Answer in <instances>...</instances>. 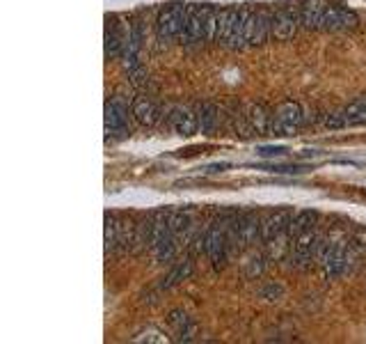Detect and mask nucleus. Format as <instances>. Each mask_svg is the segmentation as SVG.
I'll return each instance as SVG.
<instances>
[{"instance_id":"1","label":"nucleus","mask_w":366,"mask_h":344,"mask_svg":"<svg viewBox=\"0 0 366 344\" xmlns=\"http://www.w3.org/2000/svg\"><path fill=\"white\" fill-rule=\"evenodd\" d=\"M215 23H217V10L211 3L188 5L183 37H186L188 44L211 41V39H215Z\"/></svg>"},{"instance_id":"2","label":"nucleus","mask_w":366,"mask_h":344,"mask_svg":"<svg viewBox=\"0 0 366 344\" xmlns=\"http://www.w3.org/2000/svg\"><path fill=\"white\" fill-rule=\"evenodd\" d=\"M245 16L248 10L240 7H222L217 10V23H215V39L222 41L229 48H243L245 44Z\"/></svg>"},{"instance_id":"3","label":"nucleus","mask_w":366,"mask_h":344,"mask_svg":"<svg viewBox=\"0 0 366 344\" xmlns=\"http://www.w3.org/2000/svg\"><path fill=\"white\" fill-rule=\"evenodd\" d=\"M318 262L323 266V271L330 280H337L351 269L353 264V257L357 255L351 246V239H339L334 244H325L320 241L318 244Z\"/></svg>"},{"instance_id":"4","label":"nucleus","mask_w":366,"mask_h":344,"mask_svg":"<svg viewBox=\"0 0 366 344\" xmlns=\"http://www.w3.org/2000/svg\"><path fill=\"white\" fill-rule=\"evenodd\" d=\"M174 232L170 227V216L168 213H156L151 218V248H154V255L158 262H170L174 257Z\"/></svg>"},{"instance_id":"5","label":"nucleus","mask_w":366,"mask_h":344,"mask_svg":"<svg viewBox=\"0 0 366 344\" xmlns=\"http://www.w3.org/2000/svg\"><path fill=\"white\" fill-rule=\"evenodd\" d=\"M186 12H188L186 3H170L163 7L158 14V23H156L161 41H172L183 32V28H186Z\"/></svg>"},{"instance_id":"6","label":"nucleus","mask_w":366,"mask_h":344,"mask_svg":"<svg viewBox=\"0 0 366 344\" xmlns=\"http://www.w3.org/2000/svg\"><path fill=\"white\" fill-rule=\"evenodd\" d=\"M302 108L295 101H286L282 106H277L275 115H273V126H270V133L280 135V138H289L295 135L302 126Z\"/></svg>"},{"instance_id":"7","label":"nucleus","mask_w":366,"mask_h":344,"mask_svg":"<svg viewBox=\"0 0 366 344\" xmlns=\"http://www.w3.org/2000/svg\"><path fill=\"white\" fill-rule=\"evenodd\" d=\"M128 37H130L128 25L121 21L117 14H108L106 16V58L115 60L121 53H126Z\"/></svg>"},{"instance_id":"8","label":"nucleus","mask_w":366,"mask_h":344,"mask_svg":"<svg viewBox=\"0 0 366 344\" xmlns=\"http://www.w3.org/2000/svg\"><path fill=\"white\" fill-rule=\"evenodd\" d=\"M270 32H273V14H268L266 10H248V16H245V44L248 46L266 44Z\"/></svg>"},{"instance_id":"9","label":"nucleus","mask_w":366,"mask_h":344,"mask_svg":"<svg viewBox=\"0 0 366 344\" xmlns=\"http://www.w3.org/2000/svg\"><path fill=\"white\" fill-rule=\"evenodd\" d=\"M325 124L332 126V128H339V126H362V124H366V94L353 99L346 108L332 113V115L325 119Z\"/></svg>"},{"instance_id":"10","label":"nucleus","mask_w":366,"mask_h":344,"mask_svg":"<svg viewBox=\"0 0 366 344\" xmlns=\"http://www.w3.org/2000/svg\"><path fill=\"white\" fill-rule=\"evenodd\" d=\"M318 244H320V237H318L316 227H309L307 232H302V234L293 239L291 253H293V262L298 269H307L311 264V260L318 253Z\"/></svg>"},{"instance_id":"11","label":"nucleus","mask_w":366,"mask_h":344,"mask_svg":"<svg viewBox=\"0 0 366 344\" xmlns=\"http://www.w3.org/2000/svg\"><path fill=\"white\" fill-rule=\"evenodd\" d=\"M357 25H360V19H357V14L353 10L341 5H327L320 28L330 32H341V30H355Z\"/></svg>"},{"instance_id":"12","label":"nucleus","mask_w":366,"mask_h":344,"mask_svg":"<svg viewBox=\"0 0 366 344\" xmlns=\"http://www.w3.org/2000/svg\"><path fill=\"white\" fill-rule=\"evenodd\" d=\"M128 135V115L124 103L112 99L106 103V138L108 140H119Z\"/></svg>"},{"instance_id":"13","label":"nucleus","mask_w":366,"mask_h":344,"mask_svg":"<svg viewBox=\"0 0 366 344\" xmlns=\"http://www.w3.org/2000/svg\"><path fill=\"white\" fill-rule=\"evenodd\" d=\"M204 251L211 257L213 269H222L226 260V234H224V227H220V223H215V225H211V230L206 232Z\"/></svg>"},{"instance_id":"14","label":"nucleus","mask_w":366,"mask_h":344,"mask_svg":"<svg viewBox=\"0 0 366 344\" xmlns=\"http://www.w3.org/2000/svg\"><path fill=\"white\" fill-rule=\"evenodd\" d=\"M291 218L293 213L289 206H282V209H275L270 216L264 220V225H261V239L270 244L273 239L282 237V234H289V225H291Z\"/></svg>"},{"instance_id":"15","label":"nucleus","mask_w":366,"mask_h":344,"mask_svg":"<svg viewBox=\"0 0 366 344\" xmlns=\"http://www.w3.org/2000/svg\"><path fill=\"white\" fill-rule=\"evenodd\" d=\"M261 232V225H259V216L255 211L250 213H243V216L233 223V241H236L238 251H243V248H248L255 244V239L259 237Z\"/></svg>"},{"instance_id":"16","label":"nucleus","mask_w":366,"mask_h":344,"mask_svg":"<svg viewBox=\"0 0 366 344\" xmlns=\"http://www.w3.org/2000/svg\"><path fill=\"white\" fill-rule=\"evenodd\" d=\"M300 25V14H295L291 7H280L273 12V37L286 41L298 32Z\"/></svg>"},{"instance_id":"17","label":"nucleus","mask_w":366,"mask_h":344,"mask_svg":"<svg viewBox=\"0 0 366 344\" xmlns=\"http://www.w3.org/2000/svg\"><path fill=\"white\" fill-rule=\"evenodd\" d=\"M245 119L252 128V133L257 135H268L270 126H273V115L268 113V108L264 103H248L245 108Z\"/></svg>"},{"instance_id":"18","label":"nucleus","mask_w":366,"mask_h":344,"mask_svg":"<svg viewBox=\"0 0 366 344\" xmlns=\"http://www.w3.org/2000/svg\"><path fill=\"white\" fill-rule=\"evenodd\" d=\"M172 126H174V131H177L179 135L190 138V135L197 133V128H199V117H197L190 108L177 106V108L172 110Z\"/></svg>"},{"instance_id":"19","label":"nucleus","mask_w":366,"mask_h":344,"mask_svg":"<svg viewBox=\"0 0 366 344\" xmlns=\"http://www.w3.org/2000/svg\"><path fill=\"white\" fill-rule=\"evenodd\" d=\"M325 10H327L325 0H304L300 5V23L309 30L320 28Z\"/></svg>"},{"instance_id":"20","label":"nucleus","mask_w":366,"mask_h":344,"mask_svg":"<svg viewBox=\"0 0 366 344\" xmlns=\"http://www.w3.org/2000/svg\"><path fill=\"white\" fill-rule=\"evenodd\" d=\"M133 115H135V119H137V122H140L142 126H154L156 119H158V108L154 106L151 99L137 97V99L133 101Z\"/></svg>"},{"instance_id":"21","label":"nucleus","mask_w":366,"mask_h":344,"mask_svg":"<svg viewBox=\"0 0 366 344\" xmlns=\"http://www.w3.org/2000/svg\"><path fill=\"white\" fill-rule=\"evenodd\" d=\"M170 326L174 335H177L179 340H193L195 335V324L190 322V317L186 312H181V310H174V312L170 315Z\"/></svg>"},{"instance_id":"22","label":"nucleus","mask_w":366,"mask_h":344,"mask_svg":"<svg viewBox=\"0 0 366 344\" xmlns=\"http://www.w3.org/2000/svg\"><path fill=\"white\" fill-rule=\"evenodd\" d=\"M190 273H193V260H190V257H186V260L179 262L168 275H165V280L161 282V289H172V287H177L179 282L186 280Z\"/></svg>"},{"instance_id":"23","label":"nucleus","mask_w":366,"mask_h":344,"mask_svg":"<svg viewBox=\"0 0 366 344\" xmlns=\"http://www.w3.org/2000/svg\"><path fill=\"white\" fill-rule=\"evenodd\" d=\"M318 213L311 211V209H304L300 213H295V216L291 218V225H289V237H298L302 234V232H307L309 227H313V223H316Z\"/></svg>"},{"instance_id":"24","label":"nucleus","mask_w":366,"mask_h":344,"mask_svg":"<svg viewBox=\"0 0 366 344\" xmlns=\"http://www.w3.org/2000/svg\"><path fill=\"white\" fill-rule=\"evenodd\" d=\"M215 126H217V106L202 103L199 106V128H202V133H213Z\"/></svg>"},{"instance_id":"25","label":"nucleus","mask_w":366,"mask_h":344,"mask_svg":"<svg viewBox=\"0 0 366 344\" xmlns=\"http://www.w3.org/2000/svg\"><path fill=\"white\" fill-rule=\"evenodd\" d=\"M119 244V225L115 223V216H106V255H110Z\"/></svg>"},{"instance_id":"26","label":"nucleus","mask_w":366,"mask_h":344,"mask_svg":"<svg viewBox=\"0 0 366 344\" xmlns=\"http://www.w3.org/2000/svg\"><path fill=\"white\" fill-rule=\"evenodd\" d=\"M268 172H275V175H302L307 172V166H268Z\"/></svg>"},{"instance_id":"27","label":"nucleus","mask_w":366,"mask_h":344,"mask_svg":"<svg viewBox=\"0 0 366 344\" xmlns=\"http://www.w3.org/2000/svg\"><path fill=\"white\" fill-rule=\"evenodd\" d=\"M351 246L353 251L360 255V253H366V230H357L355 234L351 237Z\"/></svg>"},{"instance_id":"28","label":"nucleus","mask_w":366,"mask_h":344,"mask_svg":"<svg viewBox=\"0 0 366 344\" xmlns=\"http://www.w3.org/2000/svg\"><path fill=\"white\" fill-rule=\"evenodd\" d=\"M144 340L147 342H168V338H165V335L161 331H156V329H149V331L137 335V338H133V342H144Z\"/></svg>"},{"instance_id":"29","label":"nucleus","mask_w":366,"mask_h":344,"mask_svg":"<svg viewBox=\"0 0 366 344\" xmlns=\"http://www.w3.org/2000/svg\"><path fill=\"white\" fill-rule=\"evenodd\" d=\"M289 152L284 147V145H273V147H259L257 154L259 157H264V159H273V157H284V154Z\"/></svg>"},{"instance_id":"30","label":"nucleus","mask_w":366,"mask_h":344,"mask_svg":"<svg viewBox=\"0 0 366 344\" xmlns=\"http://www.w3.org/2000/svg\"><path fill=\"white\" fill-rule=\"evenodd\" d=\"M261 269H264V264H261V257H257V260H250L248 278H255V275H259V273H261Z\"/></svg>"}]
</instances>
